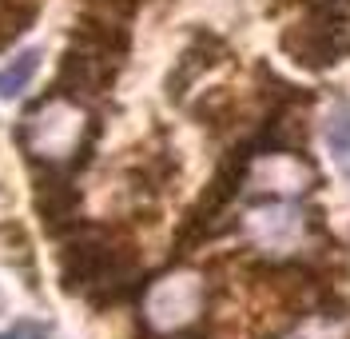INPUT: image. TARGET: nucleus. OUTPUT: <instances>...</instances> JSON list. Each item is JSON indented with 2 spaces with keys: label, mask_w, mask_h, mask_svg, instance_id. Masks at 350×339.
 <instances>
[{
  "label": "nucleus",
  "mask_w": 350,
  "mask_h": 339,
  "mask_svg": "<svg viewBox=\"0 0 350 339\" xmlns=\"http://www.w3.org/2000/svg\"><path fill=\"white\" fill-rule=\"evenodd\" d=\"M60 275L72 295L111 307L139 288V255L111 227H76L60 251Z\"/></svg>",
  "instance_id": "obj_1"
},
{
  "label": "nucleus",
  "mask_w": 350,
  "mask_h": 339,
  "mask_svg": "<svg viewBox=\"0 0 350 339\" xmlns=\"http://www.w3.org/2000/svg\"><path fill=\"white\" fill-rule=\"evenodd\" d=\"M88 108L80 100H72L64 92L52 88L48 100H40L28 120L21 128V140L28 144V152L40 160V164H68V160H84L88 140H92V128H88Z\"/></svg>",
  "instance_id": "obj_2"
},
{
  "label": "nucleus",
  "mask_w": 350,
  "mask_h": 339,
  "mask_svg": "<svg viewBox=\"0 0 350 339\" xmlns=\"http://www.w3.org/2000/svg\"><path fill=\"white\" fill-rule=\"evenodd\" d=\"M350 0H314V8L283 32V52L303 68H334L350 56Z\"/></svg>",
  "instance_id": "obj_3"
},
{
  "label": "nucleus",
  "mask_w": 350,
  "mask_h": 339,
  "mask_svg": "<svg viewBox=\"0 0 350 339\" xmlns=\"http://www.w3.org/2000/svg\"><path fill=\"white\" fill-rule=\"evenodd\" d=\"M128 56V45H116V40H104V36H92V32H80L72 36L64 60H60V80H56V92H64L72 100L88 104L92 96L111 88L116 72Z\"/></svg>",
  "instance_id": "obj_4"
},
{
  "label": "nucleus",
  "mask_w": 350,
  "mask_h": 339,
  "mask_svg": "<svg viewBox=\"0 0 350 339\" xmlns=\"http://www.w3.org/2000/svg\"><path fill=\"white\" fill-rule=\"evenodd\" d=\"M243 188L259 192L267 200H299L306 192L319 188V168L295 148H262L259 156L247 164V180Z\"/></svg>",
  "instance_id": "obj_5"
},
{
  "label": "nucleus",
  "mask_w": 350,
  "mask_h": 339,
  "mask_svg": "<svg viewBox=\"0 0 350 339\" xmlns=\"http://www.w3.org/2000/svg\"><path fill=\"white\" fill-rule=\"evenodd\" d=\"M203 312V279L196 271H172L159 284H152L144 316L155 331H183Z\"/></svg>",
  "instance_id": "obj_6"
},
{
  "label": "nucleus",
  "mask_w": 350,
  "mask_h": 339,
  "mask_svg": "<svg viewBox=\"0 0 350 339\" xmlns=\"http://www.w3.org/2000/svg\"><path fill=\"white\" fill-rule=\"evenodd\" d=\"M243 227H247V236L262 251H286L306 231V216L291 200H271V203H262V208H255L243 220Z\"/></svg>",
  "instance_id": "obj_7"
},
{
  "label": "nucleus",
  "mask_w": 350,
  "mask_h": 339,
  "mask_svg": "<svg viewBox=\"0 0 350 339\" xmlns=\"http://www.w3.org/2000/svg\"><path fill=\"white\" fill-rule=\"evenodd\" d=\"M223 56H227L223 40L207 36V32H199L196 40L187 45V52L179 56V64H175L172 80H167V92H172V100H179V96H183V88H191V84H196L203 72H211L215 64H223Z\"/></svg>",
  "instance_id": "obj_8"
},
{
  "label": "nucleus",
  "mask_w": 350,
  "mask_h": 339,
  "mask_svg": "<svg viewBox=\"0 0 350 339\" xmlns=\"http://www.w3.org/2000/svg\"><path fill=\"white\" fill-rule=\"evenodd\" d=\"M76 203H80V192L68 180H60L56 172L52 176H40V188H36V208L48 220L52 231H64L72 220H76Z\"/></svg>",
  "instance_id": "obj_9"
},
{
  "label": "nucleus",
  "mask_w": 350,
  "mask_h": 339,
  "mask_svg": "<svg viewBox=\"0 0 350 339\" xmlns=\"http://www.w3.org/2000/svg\"><path fill=\"white\" fill-rule=\"evenodd\" d=\"M36 68H40V48H28V52H21L12 64L0 68V100H16V96L32 84Z\"/></svg>",
  "instance_id": "obj_10"
},
{
  "label": "nucleus",
  "mask_w": 350,
  "mask_h": 339,
  "mask_svg": "<svg viewBox=\"0 0 350 339\" xmlns=\"http://www.w3.org/2000/svg\"><path fill=\"white\" fill-rule=\"evenodd\" d=\"M36 21V0H0V52Z\"/></svg>",
  "instance_id": "obj_11"
},
{
  "label": "nucleus",
  "mask_w": 350,
  "mask_h": 339,
  "mask_svg": "<svg viewBox=\"0 0 350 339\" xmlns=\"http://www.w3.org/2000/svg\"><path fill=\"white\" fill-rule=\"evenodd\" d=\"M327 144L334 160L342 164V172L350 176V104H334L327 116Z\"/></svg>",
  "instance_id": "obj_12"
},
{
  "label": "nucleus",
  "mask_w": 350,
  "mask_h": 339,
  "mask_svg": "<svg viewBox=\"0 0 350 339\" xmlns=\"http://www.w3.org/2000/svg\"><path fill=\"white\" fill-rule=\"evenodd\" d=\"M0 339H48V327L36 323V319H24V323H16V327L0 331Z\"/></svg>",
  "instance_id": "obj_13"
},
{
  "label": "nucleus",
  "mask_w": 350,
  "mask_h": 339,
  "mask_svg": "<svg viewBox=\"0 0 350 339\" xmlns=\"http://www.w3.org/2000/svg\"><path fill=\"white\" fill-rule=\"evenodd\" d=\"M172 339H207V331H191V327H183V331H175Z\"/></svg>",
  "instance_id": "obj_14"
}]
</instances>
